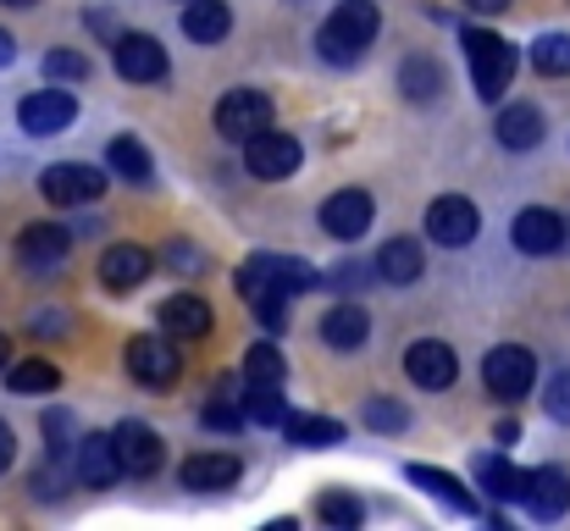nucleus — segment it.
Wrapping results in <instances>:
<instances>
[{
    "instance_id": "f257e3e1",
    "label": "nucleus",
    "mask_w": 570,
    "mask_h": 531,
    "mask_svg": "<svg viewBox=\"0 0 570 531\" xmlns=\"http://www.w3.org/2000/svg\"><path fill=\"white\" fill-rule=\"evenodd\" d=\"M311 288H322V277L299 255H249L244 272H238V294L249 305H261V299H294V294H311Z\"/></svg>"
},
{
    "instance_id": "f03ea898",
    "label": "nucleus",
    "mask_w": 570,
    "mask_h": 531,
    "mask_svg": "<svg viewBox=\"0 0 570 531\" xmlns=\"http://www.w3.org/2000/svg\"><path fill=\"white\" fill-rule=\"evenodd\" d=\"M377 6L372 0H338V11L322 22V56L333 61V67H355L361 56H366V45L377 39Z\"/></svg>"
},
{
    "instance_id": "7ed1b4c3",
    "label": "nucleus",
    "mask_w": 570,
    "mask_h": 531,
    "mask_svg": "<svg viewBox=\"0 0 570 531\" xmlns=\"http://www.w3.org/2000/svg\"><path fill=\"white\" fill-rule=\"evenodd\" d=\"M465 61H471V83L482 100H499L515 78V45L488 28H465Z\"/></svg>"
},
{
    "instance_id": "20e7f679",
    "label": "nucleus",
    "mask_w": 570,
    "mask_h": 531,
    "mask_svg": "<svg viewBox=\"0 0 570 531\" xmlns=\"http://www.w3.org/2000/svg\"><path fill=\"white\" fill-rule=\"evenodd\" d=\"M482 382H488L493 399H527L532 382H538V360H532V350H521V344H499V350L482 360Z\"/></svg>"
},
{
    "instance_id": "39448f33",
    "label": "nucleus",
    "mask_w": 570,
    "mask_h": 531,
    "mask_svg": "<svg viewBox=\"0 0 570 531\" xmlns=\"http://www.w3.org/2000/svg\"><path fill=\"white\" fill-rule=\"evenodd\" d=\"M266 128H272V100H266L261 89H233V95H222V106H216V134H222V139L249 145V139L266 134Z\"/></svg>"
},
{
    "instance_id": "423d86ee",
    "label": "nucleus",
    "mask_w": 570,
    "mask_h": 531,
    "mask_svg": "<svg viewBox=\"0 0 570 531\" xmlns=\"http://www.w3.org/2000/svg\"><path fill=\"white\" fill-rule=\"evenodd\" d=\"M476 227H482V216H476V205L465 194H438L426 205V238L443 244V249H465L476 238Z\"/></svg>"
},
{
    "instance_id": "0eeeda50",
    "label": "nucleus",
    "mask_w": 570,
    "mask_h": 531,
    "mask_svg": "<svg viewBox=\"0 0 570 531\" xmlns=\"http://www.w3.org/2000/svg\"><path fill=\"white\" fill-rule=\"evenodd\" d=\"M299 139L294 134H277V128H266V134H255L249 145H244V167L249 177H261V183H283V177L299 173Z\"/></svg>"
},
{
    "instance_id": "6e6552de",
    "label": "nucleus",
    "mask_w": 570,
    "mask_h": 531,
    "mask_svg": "<svg viewBox=\"0 0 570 531\" xmlns=\"http://www.w3.org/2000/svg\"><path fill=\"white\" fill-rule=\"evenodd\" d=\"M39 194L50 205H95L106 194V177L95 167H83V161H56V167L39 173Z\"/></svg>"
},
{
    "instance_id": "1a4fd4ad",
    "label": "nucleus",
    "mask_w": 570,
    "mask_h": 531,
    "mask_svg": "<svg viewBox=\"0 0 570 531\" xmlns=\"http://www.w3.org/2000/svg\"><path fill=\"white\" fill-rule=\"evenodd\" d=\"M72 117H78V106H72V95H67L61 83H56V89H39V95H28V100L17 106V122H22V134H33V139L61 134Z\"/></svg>"
},
{
    "instance_id": "9d476101",
    "label": "nucleus",
    "mask_w": 570,
    "mask_h": 531,
    "mask_svg": "<svg viewBox=\"0 0 570 531\" xmlns=\"http://www.w3.org/2000/svg\"><path fill=\"white\" fill-rule=\"evenodd\" d=\"M372 216H377V199L366 194V188H338L327 205H322V227L333 233V238H366V227H372Z\"/></svg>"
},
{
    "instance_id": "9b49d317",
    "label": "nucleus",
    "mask_w": 570,
    "mask_h": 531,
    "mask_svg": "<svg viewBox=\"0 0 570 531\" xmlns=\"http://www.w3.org/2000/svg\"><path fill=\"white\" fill-rule=\"evenodd\" d=\"M128 371H134V382H145V387H173L178 371H184V354L173 350L167 338H134V344H128Z\"/></svg>"
},
{
    "instance_id": "f8f14e48",
    "label": "nucleus",
    "mask_w": 570,
    "mask_h": 531,
    "mask_svg": "<svg viewBox=\"0 0 570 531\" xmlns=\"http://www.w3.org/2000/svg\"><path fill=\"white\" fill-rule=\"evenodd\" d=\"M404 371H410V382L415 387H454V376H460V354L449 350V344H438V338H421V344H410L404 350Z\"/></svg>"
},
{
    "instance_id": "ddd939ff",
    "label": "nucleus",
    "mask_w": 570,
    "mask_h": 531,
    "mask_svg": "<svg viewBox=\"0 0 570 531\" xmlns=\"http://www.w3.org/2000/svg\"><path fill=\"white\" fill-rule=\"evenodd\" d=\"M117 72L128 83H161L167 78V50L150 39V33H117Z\"/></svg>"
},
{
    "instance_id": "4468645a",
    "label": "nucleus",
    "mask_w": 570,
    "mask_h": 531,
    "mask_svg": "<svg viewBox=\"0 0 570 531\" xmlns=\"http://www.w3.org/2000/svg\"><path fill=\"white\" fill-rule=\"evenodd\" d=\"M510 238H515L521 255H554V249L566 244V216H560V210H543V205H527V210L515 216Z\"/></svg>"
},
{
    "instance_id": "2eb2a0df",
    "label": "nucleus",
    "mask_w": 570,
    "mask_h": 531,
    "mask_svg": "<svg viewBox=\"0 0 570 531\" xmlns=\"http://www.w3.org/2000/svg\"><path fill=\"white\" fill-rule=\"evenodd\" d=\"M67 249H72V238H67L61 222H33V227L17 233V260H22L28 272H50V266H61Z\"/></svg>"
},
{
    "instance_id": "dca6fc26",
    "label": "nucleus",
    "mask_w": 570,
    "mask_h": 531,
    "mask_svg": "<svg viewBox=\"0 0 570 531\" xmlns=\"http://www.w3.org/2000/svg\"><path fill=\"white\" fill-rule=\"evenodd\" d=\"M150 272H156V255H150L145 244H111V249L100 255V283H106L111 294L139 288Z\"/></svg>"
},
{
    "instance_id": "f3484780",
    "label": "nucleus",
    "mask_w": 570,
    "mask_h": 531,
    "mask_svg": "<svg viewBox=\"0 0 570 531\" xmlns=\"http://www.w3.org/2000/svg\"><path fill=\"white\" fill-rule=\"evenodd\" d=\"M111 437H117V454H122L128 476H156V471H161L167 449H161L156 426H145V421H122V426H117Z\"/></svg>"
},
{
    "instance_id": "a211bd4d",
    "label": "nucleus",
    "mask_w": 570,
    "mask_h": 531,
    "mask_svg": "<svg viewBox=\"0 0 570 531\" xmlns=\"http://www.w3.org/2000/svg\"><path fill=\"white\" fill-rule=\"evenodd\" d=\"M238 476H244V460H238V454H216V449L189 454L184 471H178V482L194 488V493H222V488H233Z\"/></svg>"
},
{
    "instance_id": "6ab92c4d",
    "label": "nucleus",
    "mask_w": 570,
    "mask_h": 531,
    "mask_svg": "<svg viewBox=\"0 0 570 531\" xmlns=\"http://www.w3.org/2000/svg\"><path fill=\"white\" fill-rule=\"evenodd\" d=\"M122 471H128V465H122V454H117V437L89 432V437L78 443V482H83V488H111Z\"/></svg>"
},
{
    "instance_id": "aec40b11",
    "label": "nucleus",
    "mask_w": 570,
    "mask_h": 531,
    "mask_svg": "<svg viewBox=\"0 0 570 531\" xmlns=\"http://www.w3.org/2000/svg\"><path fill=\"white\" fill-rule=\"evenodd\" d=\"M538 521H560L570 510V476L560 465H538L532 471V482H527V499H521Z\"/></svg>"
},
{
    "instance_id": "412c9836",
    "label": "nucleus",
    "mask_w": 570,
    "mask_h": 531,
    "mask_svg": "<svg viewBox=\"0 0 570 531\" xmlns=\"http://www.w3.org/2000/svg\"><path fill=\"white\" fill-rule=\"evenodd\" d=\"M366 338H372V316H366L361 299H344V305H333V311L322 316V344H333V350H361Z\"/></svg>"
},
{
    "instance_id": "4be33fe9",
    "label": "nucleus",
    "mask_w": 570,
    "mask_h": 531,
    "mask_svg": "<svg viewBox=\"0 0 570 531\" xmlns=\"http://www.w3.org/2000/svg\"><path fill=\"white\" fill-rule=\"evenodd\" d=\"M233 28V6L227 0H184V33L194 45H216Z\"/></svg>"
},
{
    "instance_id": "5701e85b",
    "label": "nucleus",
    "mask_w": 570,
    "mask_h": 531,
    "mask_svg": "<svg viewBox=\"0 0 570 531\" xmlns=\"http://www.w3.org/2000/svg\"><path fill=\"white\" fill-rule=\"evenodd\" d=\"M372 266H377L382 283L404 288V283H415V277H421V266H426V260H421V244H415V238H387Z\"/></svg>"
},
{
    "instance_id": "b1692460",
    "label": "nucleus",
    "mask_w": 570,
    "mask_h": 531,
    "mask_svg": "<svg viewBox=\"0 0 570 531\" xmlns=\"http://www.w3.org/2000/svg\"><path fill=\"white\" fill-rule=\"evenodd\" d=\"M161 327H167L173 338H205V333H210V305L194 299V294H173V299L161 305Z\"/></svg>"
},
{
    "instance_id": "393cba45",
    "label": "nucleus",
    "mask_w": 570,
    "mask_h": 531,
    "mask_svg": "<svg viewBox=\"0 0 570 531\" xmlns=\"http://www.w3.org/2000/svg\"><path fill=\"white\" fill-rule=\"evenodd\" d=\"M493 134H499L504 150H532V145L543 139V111H538V106H504Z\"/></svg>"
},
{
    "instance_id": "a878e982",
    "label": "nucleus",
    "mask_w": 570,
    "mask_h": 531,
    "mask_svg": "<svg viewBox=\"0 0 570 531\" xmlns=\"http://www.w3.org/2000/svg\"><path fill=\"white\" fill-rule=\"evenodd\" d=\"M476 482H482L493 499H527V482H532V471H515L510 460H499V454H482V460H476Z\"/></svg>"
},
{
    "instance_id": "bb28decb",
    "label": "nucleus",
    "mask_w": 570,
    "mask_h": 531,
    "mask_svg": "<svg viewBox=\"0 0 570 531\" xmlns=\"http://www.w3.org/2000/svg\"><path fill=\"white\" fill-rule=\"evenodd\" d=\"M283 426H288V443H299V449H338L344 443V421H333V415H288Z\"/></svg>"
},
{
    "instance_id": "cd10ccee",
    "label": "nucleus",
    "mask_w": 570,
    "mask_h": 531,
    "mask_svg": "<svg viewBox=\"0 0 570 531\" xmlns=\"http://www.w3.org/2000/svg\"><path fill=\"white\" fill-rule=\"evenodd\" d=\"M404 476H410L415 488H426L432 499H443V504H454L460 515H476V499H471V493H465V488H460V482H454L449 471H438V465H410Z\"/></svg>"
},
{
    "instance_id": "c85d7f7f",
    "label": "nucleus",
    "mask_w": 570,
    "mask_h": 531,
    "mask_svg": "<svg viewBox=\"0 0 570 531\" xmlns=\"http://www.w3.org/2000/svg\"><path fill=\"white\" fill-rule=\"evenodd\" d=\"M106 167L117 177H128V183H150V173H156V161H150V150L139 145V139H111V150H106Z\"/></svg>"
},
{
    "instance_id": "c756f323",
    "label": "nucleus",
    "mask_w": 570,
    "mask_h": 531,
    "mask_svg": "<svg viewBox=\"0 0 570 531\" xmlns=\"http://www.w3.org/2000/svg\"><path fill=\"white\" fill-rule=\"evenodd\" d=\"M399 83H404L410 100H438V95H443V67H438L432 56H410V61L399 67Z\"/></svg>"
},
{
    "instance_id": "7c9ffc66",
    "label": "nucleus",
    "mask_w": 570,
    "mask_h": 531,
    "mask_svg": "<svg viewBox=\"0 0 570 531\" xmlns=\"http://www.w3.org/2000/svg\"><path fill=\"white\" fill-rule=\"evenodd\" d=\"M283 376H288V360L272 344H255L244 354V387H283Z\"/></svg>"
},
{
    "instance_id": "2f4dec72",
    "label": "nucleus",
    "mask_w": 570,
    "mask_h": 531,
    "mask_svg": "<svg viewBox=\"0 0 570 531\" xmlns=\"http://www.w3.org/2000/svg\"><path fill=\"white\" fill-rule=\"evenodd\" d=\"M6 382H11L17 393H56V387H61V371H56L50 360H22V365L6 371Z\"/></svg>"
},
{
    "instance_id": "473e14b6",
    "label": "nucleus",
    "mask_w": 570,
    "mask_h": 531,
    "mask_svg": "<svg viewBox=\"0 0 570 531\" xmlns=\"http://www.w3.org/2000/svg\"><path fill=\"white\" fill-rule=\"evenodd\" d=\"M244 415H249L255 426H277V421H288L283 387H244Z\"/></svg>"
},
{
    "instance_id": "72a5a7b5",
    "label": "nucleus",
    "mask_w": 570,
    "mask_h": 531,
    "mask_svg": "<svg viewBox=\"0 0 570 531\" xmlns=\"http://www.w3.org/2000/svg\"><path fill=\"white\" fill-rule=\"evenodd\" d=\"M532 67H538L543 78H566L570 72V33H543V39L532 45Z\"/></svg>"
},
{
    "instance_id": "f704fd0d",
    "label": "nucleus",
    "mask_w": 570,
    "mask_h": 531,
    "mask_svg": "<svg viewBox=\"0 0 570 531\" xmlns=\"http://www.w3.org/2000/svg\"><path fill=\"white\" fill-rule=\"evenodd\" d=\"M316 515L327 521V527H361L366 521V504L361 499H350V493H322V504H316Z\"/></svg>"
},
{
    "instance_id": "c9c22d12",
    "label": "nucleus",
    "mask_w": 570,
    "mask_h": 531,
    "mask_svg": "<svg viewBox=\"0 0 570 531\" xmlns=\"http://www.w3.org/2000/svg\"><path fill=\"white\" fill-rule=\"evenodd\" d=\"M45 78H50V83H83V78H89V56H78V50H50V56H45Z\"/></svg>"
},
{
    "instance_id": "e433bc0d",
    "label": "nucleus",
    "mask_w": 570,
    "mask_h": 531,
    "mask_svg": "<svg viewBox=\"0 0 570 531\" xmlns=\"http://www.w3.org/2000/svg\"><path fill=\"white\" fill-rule=\"evenodd\" d=\"M361 421H366L372 432H404V426H410V410H404V404H393V399H366Z\"/></svg>"
},
{
    "instance_id": "4c0bfd02",
    "label": "nucleus",
    "mask_w": 570,
    "mask_h": 531,
    "mask_svg": "<svg viewBox=\"0 0 570 531\" xmlns=\"http://www.w3.org/2000/svg\"><path fill=\"white\" fill-rule=\"evenodd\" d=\"M249 415H244V404H227V399H216V404H205V426H216V432H238Z\"/></svg>"
},
{
    "instance_id": "58836bf2",
    "label": "nucleus",
    "mask_w": 570,
    "mask_h": 531,
    "mask_svg": "<svg viewBox=\"0 0 570 531\" xmlns=\"http://www.w3.org/2000/svg\"><path fill=\"white\" fill-rule=\"evenodd\" d=\"M543 410H549L554 421H566L570 426V371H560V376L543 387Z\"/></svg>"
},
{
    "instance_id": "ea45409f",
    "label": "nucleus",
    "mask_w": 570,
    "mask_h": 531,
    "mask_svg": "<svg viewBox=\"0 0 570 531\" xmlns=\"http://www.w3.org/2000/svg\"><path fill=\"white\" fill-rule=\"evenodd\" d=\"M11 460H17V437H11V426L0 421V471H11Z\"/></svg>"
},
{
    "instance_id": "a19ab883",
    "label": "nucleus",
    "mask_w": 570,
    "mask_h": 531,
    "mask_svg": "<svg viewBox=\"0 0 570 531\" xmlns=\"http://www.w3.org/2000/svg\"><path fill=\"white\" fill-rule=\"evenodd\" d=\"M465 6H471V11H482V17H493V11H504L510 0H465Z\"/></svg>"
},
{
    "instance_id": "79ce46f5",
    "label": "nucleus",
    "mask_w": 570,
    "mask_h": 531,
    "mask_svg": "<svg viewBox=\"0 0 570 531\" xmlns=\"http://www.w3.org/2000/svg\"><path fill=\"white\" fill-rule=\"evenodd\" d=\"M11 56H17V45H11V33H6V28H0V67H6V61H11Z\"/></svg>"
},
{
    "instance_id": "37998d69",
    "label": "nucleus",
    "mask_w": 570,
    "mask_h": 531,
    "mask_svg": "<svg viewBox=\"0 0 570 531\" xmlns=\"http://www.w3.org/2000/svg\"><path fill=\"white\" fill-rule=\"evenodd\" d=\"M6 354H11V344H6V333H0V371H6Z\"/></svg>"
},
{
    "instance_id": "c03bdc74",
    "label": "nucleus",
    "mask_w": 570,
    "mask_h": 531,
    "mask_svg": "<svg viewBox=\"0 0 570 531\" xmlns=\"http://www.w3.org/2000/svg\"><path fill=\"white\" fill-rule=\"evenodd\" d=\"M0 6H39V0H0Z\"/></svg>"
}]
</instances>
